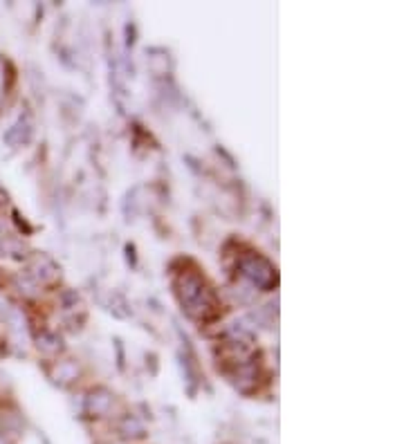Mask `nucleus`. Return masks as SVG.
<instances>
[{
	"mask_svg": "<svg viewBox=\"0 0 404 444\" xmlns=\"http://www.w3.org/2000/svg\"><path fill=\"white\" fill-rule=\"evenodd\" d=\"M0 444H3V442H0Z\"/></svg>",
	"mask_w": 404,
	"mask_h": 444,
	"instance_id": "1",
	"label": "nucleus"
}]
</instances>
